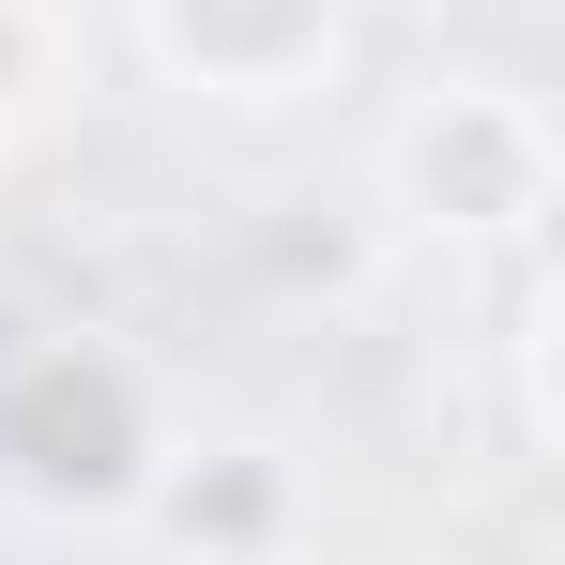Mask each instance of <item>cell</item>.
I'll return each mask as SVG.
<instances>
[{
	"mask_svg": "<svg viewBox=\"0 0 565 565\" xmlns=\"http://www.w3.org/2000/svg\"><path fill=\"white\" fill-rule=\"evenodd\" d=\"M397 184H413V214L428 230H489V245H520L535 214H551V122L520 93H444L413 138H397Z\"/></svg>",
	"mask_w": 565,
	"mask_h": 565,
	"instance_id": "obj_1",
	"label": "cell"
},
{
	"mask_svg": "<svg viewBox=\"0 0 565 565\" xmlns=\"http://www.w3.org/2000/svg\"><path fill=\"white\" fill-rule=\"evenodd\" d=\"M337 31H352V0H153L169 77H199V93H230V107H290L337 62Z\"/></svg>",
	"mask_w": 565,
	"mask_h": 565,
	"instance_id": "obj_2",
	"label": "cell"
},
{
	"mask_svg": "<svg viewBox=\"0 0 565 565\" xmlns=\"http://www.w3.org/2000/svg\"><path fill=\"white\" fill-rule=\"evenodd\" d=\"M15 459H31V489H122L138 473V382L107 352H46L15 382Z\"/></svg>",
	"mask_w": 565,
	"mask_h": 565,
	"instance_id": "obj_3",
	"label": "cell"
}]
</instances>
